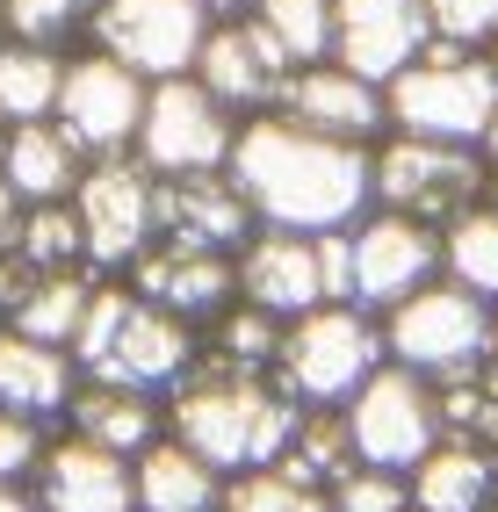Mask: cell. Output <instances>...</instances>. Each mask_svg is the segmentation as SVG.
Returning <instances> with one entry per match:
<instances>
[{
    "instance_id": "obj_1",
    "label": "cell",
    "mask_w": 498,
    "mask_h": 512,
    "mask_svg": "<svg viewBox=\"0 0 498 512\" xmlns=\"http://www.w3.org/2000/svg\"><path fill=\"white\" fill-rule=\"evenodd\" d=\"M231 181H239L253 224L268 231H354L376 210V174H369V145H340L318 130L289 123V116H246L231 138Z\"/></svg>"
},
{
    "instance_id": "obj_2",
    "label": "cell",
    "mask_w": 498,
    "mask_h": 512,
    "mask_svg": "<svg viewBox=\"0 0 498 512\" xmlns=\"http://www.w3.org/2000/svg\"><path fill=\"white\" fill-rule=\"evenodd\" d=\"M304 404H296L275 375H231V368H195L188 383L166 397V433L195 448L217 476L275 469Z\"/></svg>"
},
{
    "instance_id": "obj_3",
    "label": "cell",
    "mask_w": 498,
    "mask_h": 512,
    "mask_svg": "<svg viewBox=\"0 0 498 512\" xmlns=\"http://www.w3.org/2000/svg\"><path fill=\"white\" fill-rule=\"evenodd\" d=\"M73 361L87 383L174 397L195 375V361H203V332L181 325L174 311H159V303H145L130 282H102L87 303L80 339H73Z\"/></svg>"
},
{
    "instance_id": "obj_4",
    "label": "cell",
    "mask_w": 498,
    "mask_h": 512,
    "mask_svg": "<svg viewBox=\"0 0 498 512\" xmlns=\"http://www.w3.org/2000/svg\"><path fill=\"white\" fill-rule=\"evenodd\" d=\"M383 318L361 303H318V311L282 325V354H275V383L304 404V412H340V404L383 368Z\"/></svg>"
},
{
    "instance_id": "obj_5",
    "label": "cell",
    "mask_w": 498,
    "mask_h": 512,
    "mask_svg": "<svg viewBox=\"0 0 498 512\" xmlns=\"http://www.w3.org/2000/svg\"><path fill=\"white\" fill-rule=\"evenodd\" d=\"M390 130L405 138H441V145H484V130L498 116V80L484 51H455V44H426L405 73L383 87Z\"/></svg>"
},
{
    "instance_id": "obj_6",
    "label": "cell",
    "mask_w": 498,
    "mask_h": 512,
    "mask_svg": "<svg viewBox=\"0 0 498 512\" xmlns=\"http://www.w3.org/2000/svg\"><path fill=\"white\" fill-rule=\"evenodd\" d=\"M491 325H498V311L484 296L455 289V282H426L397 311H383V354L397 368L426 375V383H448V375H470L491 361Z\"/></svg>"
},
{
    "instance_id": "obj_7",
    "label": "cell",
    "mask_w": 498,
    "mask_h": 512,
    "mask_svg": "<svg viewBox=\"0 0 498 512\" xmlns=\"http://www.w3.org/2000/svg\"><path fill=\"white\" fill-rule=\"evenodd\" d=\"M369 174H376V210L397 217H419V224H448L462 210H477L484 188H491V166L477 145H441V138H390L369 152Z\"/></svg>"
},
{
    "instance_id": "obj_8",
    "label": "cell",
    "mask_w": 498,
    "mask_h": 512,
    "mask_svg": "<svg viewBox=\"0 0 498 512\" xmlns=\"http://www.w3.org/2000/svg\"><path fill=\"white\" fill-rule=\"evenodd\" d=\"M340 419H347V440H354V462L390 469V476H412L426 455L441 448V397H434V383L412 375V368H397V361H383L369 383L340 404Z\"/></svg>"
},
{
    "instance_id": "obj_9",
    "label": "cell",
    "mask_w": 498,
    "mask_h": 512,
    "mask_svg": "<svg viewBox=\"0 0 498 512\" xmlns=\"http://www.w3.org/2000/svg\"><path fill=\"white\" fill-rule=\"evenodd\" d=\"M239 123H246V116H231L195 73L152 80L145 123H138V145H130V152L152 166V181H174V174H224Z\"/></svg>"
},
{
    "instance_id": "obj_10",
    "label": "cell",
    "mask_w": 498,
    "mask_h": 512,
    "mask_svg": "<svg viewBox=\"0 0 498 512\" xmlns=\"http://www.w3.org/2000/svg\"><path fill=\"white\" fill-rule=\"evenodd\" d=\"M73 210H80V238H87V267L94 275H123L159 238V181L138 152L87 159V174L73 188Z\"/></svg>"
},
{
    "instance_id": "obj_11",
    "label": "cell",
    "mask_w": 498,
    "mask_h": 512,
    "mask_svg": "<svg viewBox=\"0 0 498 512\" xmlns=\"http://www.w3.org/2000/svg\"><path fill=\"white\" fill-rule=\"evenodd\" d=\"M210 0H102L87 22L94 51H109L138 80H181L195 73V51L210 37Z\"/></svg>"
},
{
    "instance_id": "obj_12",
    "label": "cell",
    "mask_w": 498,
    "mask_h": 512,
    "mask_svg": "<svg viewBox=\"0 0 498 512\" xmlns=\"http://www.w3.org/2000/svg\"><path fill=\"white\" fill-rule=\"evenodd\" d=\"M145 94H152V80H138V73H130V65H116L109 51H80V58H65L51 123H58L87 159H116V152L138 145Z\"/></svg>"
},
{
    "instance_id": "obj_13",
    "label": "cell",
    "mask_w": 498,
    "mask_h": 512,
    "mask_svg": "<svg viewBox=\"0 0 498 512\" xmlns=\"http://www.w3.org/2000/svg\"><path fill=\"white\" fill-rule=\"evenodd\" d=\"M354 303L361 311H397L405 296H419L426 282H441V231L397 210H369L354 231Z\"/></svg>"
},
{
    "instance_id": "obj_14",
    "label": "cell",
    "mask_w": 498,
    "mask_h": 512,
    "mask_svg": "<svg viewBox=\"0 0 498 512\" xmlns=\"http://www.w3.org/2000/svg\"><path fill=\"white\" fill-rule=\"evenodd\" d=\"M296 73V58L260 29V15H217L203 51H195V80H203L231 116H268L282 87Z\"/></svg>"
},
{
    "instance_id": "obj_15",
    "label": "cell",
    "mask_w": 498,
    "mask_h": 512,
    "mask_svg": "<svg viewBox=\"0 0 498 512\" xmlns=\"http://www.w3.org/2000/svg\"><path fill=\"white\" fill-rule=\"evenodd\" d=\"M434 44L426 0H332V65L390 87L405 65Z\"/></svg>"
},
{
    "instance_id": "obj_16",
    "label": "cell",
    "mask_w": 498,
    "mask_h": 512,
    "mask_svg": "<svg viewBox=\"0 0 498 512\" xmlns=\"http://www.w3.org/2000/svg\"><path fill=\"white\" fill-rule=\"evenodd\" d=\"M123 282L145 303H159V311H174L181 325H210L217 311L239 303L231 253H203V246H181V238H152V246L123 267Z\"/></svg>"
},
{
    "instance_id": "obj_17",
    "label": "cell",
    "mask_w": 498,
    "mask_h": 512,
    "mask_svg": "<svg viewBox=\"0 0 498 512\" xmlns=\"http://www.w3.org/2000/svg\"><path fill=\"white\" fill-rule=\"evenodd\" d=\"M275 116L318 130V138H340V145H376L383 130H390L383 87L361 80V73H347V65H332V58L296 65L289 87H282V101H275Z\"/></svg>"
},
{
    "instance_id": "obj_18",
    "label": "cell",
    "mask_w": 498,
    "mask_h": 512,
    "mask_svg": "<svg viewBox=\"0 0 498 512\" xmlns=\"http://www.w3.org/2000/svg\"><path fill=\"white\" fill-rule=\"evenodd\" d=\"M29 498H37V512H138V476H130V455L65 433L44 448Z\"/></svg>"
},
{
    "instance_id": "obj_19",
    "label": "cell",
    "mask_w": 498,
    "mask_h": 512,
    "mask_svg": "<svg viewBox=\"0 0 498 512\" xmlns=\"http://www.w3.org/2000/svg\"><path fill=\"white\" fill-rule=\"evenodd\" d=\"M231 275H239V303L268 318H304L325 303V282H318V238L304 231H268L260 224L239 253H231Z\"/></svg>"
},
{
    "instance_id": "obj_20",
    "label": "cell",
    "mask_w": 498,
    "mask_h": 512,
    "mask_svg": "<svg viewBox=\"0 0 498 512\" xmlns=\"http://www.w3.org/2000/svg\"><path fill=\"white\" fill-rule=\"evenodd\" d=\"M253 210L231 174H174L159 181V238H181V246L203 253H239L253 238Z\"/></svg>"
},
{
    "instance_id": "obj_21",
    "label": "cell",
    "mask_w": 498,
    "mask_h": 512,
    "mask_svg": "<svg viewBox=\"0 0 498 512\" xmlns=\"http://www.w3.org/2000/svg\"><path fill=\"white\" fill-rule=\"evenodd\" d=\"M80 390V361L73 347H44L15 325H0V412H22V419H65V404Z\"/></svg>"
},
{
    "instance_id": "obj_22",
    "label": "cell",
    "mask_w": 498,
    "mask_h": 512,
    "mask_svg": "<svg viewBox=\"0 0 498 512\" xmlns=\"http://www.w3.org/2000/svg\"><path fill=\"white\" fill-rule=\"evenodd\" d=\"M65 426H73L80 440H94V448H116V455L138 462L152 440L166 433V397L116 390V383H87V375H80L73 404H65Z\"/></svg>"
},
{
    "instance_id": "obj_23",
    "label": "cell",
    "mask_w": 498,
    "mask_h": 512,
    "mask_svg": "<svg viewBox=\"0 0 498 512\" xmlns=\"http://www.w3.org/2000/svg\"><path fill=\"white\" fill-rule=\"evenodd\" d=\"M87 174V152L65 138V130L44 123H8V152H0V181H8L22 202H73Z\"/></svg>"
},
{
    "instance_id": "obj_24",
    "label": "cell",
    "mask_w": 498,
    "mask_h": 512,
    "mask_svg": "<svg viewBox=\"0 0 498 512\" xmlns=\"http://www.w3.org/2000/svg\"><path fill=\"white\" fill-rule=\"evenodd\" d=\"M130 476H138V512H224V484H231L195 448H181L174 433H159L130 462Z\"/></svg>"
},
{
    "instance_id": "obj_25",
    "label": "cell",
    "mask_w": 498,
    "mask_h": 512,
    "mask_svg": "<svg viewBox=\"0 0 498 512\" xmlns=\"http://www.w3.org/2000/svg\"><path fill=\"white\" fill-rule=\"evenodd\" d=\"M405 491H412V505H419V512H491V491H498V455L441 433V448L405 476Z\"/></svg>"
},
{
    "instance_id": "obj_26",
    "label": "cell",
    "mask_w": 498,
    "mask_h": 512,
    "mask_svg": "<svg viewBox=\"0 0 498 512\" xmlns=\"http://www.w3.org/2000/svg\"><path fill=\"white\" fill-rule=\"evenodd\" d=\"M94 289H102V275L94 267H65V275H37V289L22 296V311L8 318L15 332L29 339H44V347H73L80 325H87V303Z\"/></svg>"
},
{
    "instance_id": "obj_27",
    "label": "cell",
    "mask_w": 498,
    "mask_h": 512,
    "mask_svg": "<svg viewBox=\"0 0 498 512\" xmlns=\"http://www.w3.org/2000/svg\"><path fill=\"white\" fill-rule=\"evenodd\" d=\"M441 282L498 303V210L491 202H477V210L441 224Z\"/></svg>"
},
{
    "instance_id": "obj_28",
    "label": "cell",
    "mask_w": 498,
    "mask_h": 512,
    "mask_svg": "<svg viewBox=\"0 0 498 512\" xmlns=\"http://www.w3.org/2000/svg\"><path fill=\"white\" fill-rule=\"evenodd\" d=\"M58 80H65L58 51L0 37V123H44L58 109Z\"/></svg>"
},
{
    "instance_id": "obj_29",
    "label": "cell",
    "mask_w": 498,
    "mask_h": 512,
    "mask_svg": "<svg viewBox=\"0 0 498 512\" xmlns=\"http://www.w3.org/2000/svg\"><path fill=\"white\" fill-rule=\"evenodd\" d=\"M282 354V318L253 311V303H231V311L210 318V339H203V361L195 368H231V375H268Z\"/></svg>"
},
{
    "instance_id": "obj_30",
    "label": "cell",
    "mask_w": 498,
    "mask_h": 512,
    "mask_svg": "<svg viewBox=\"0 0 498 512\" xmlns=\"http://www.w3.org/2000/svg\"><path fill=\"white\" fill-rule=\"evenodd\" d=\"M275 469H282V476H296V484H311V491H332V484H340V476L354 469L347 419H340V412H304Z\"/></svg>"
},
{
    "instance_id": "obj_31",
    "label": "cell",
    "mask_w": 498,
    "mask_h": 512,
    "mask_svg": "<svg viewBox=\"0 0 498 512\" xmlns=\"http://www.w3.org/2000/svg\"><path fill=\"white\" fill-rule=\"evenodd\" d=\"M15 253H22L29 267H37V275H65V267H87L80 210H73V202H22Z\"/></svg>"
},
{
    "instance_id": "obj_32",
    "label": "cell",
    "mask_w": 498,
    "mask_h": 512,
    "mask_svg": "<svg viewBox=\"0 0 498 512\" xmlns=\"http://www.w3.org/2000/svg\"><path fill=\"white\" fill-rule=\"evenodd\" d=\"M246 15H260V29H268L296 65L332 58V0H253Z\"/></svg>"
},
{
    "instance_id": "obj_33",
    "label": "cell",
    "mask_w": 498,
    "mask_h": 512,
    "mask_svg": "<svg viewBox=\"0 0 498 512\" xmlns=\"http://www.w3.org/2000/svg\"><path fill=\"white\" fill-rule=\"evenodd\" d=\"M94 8H102V0H8V8H0V29H8L15 44L58 51V44H73L94 22Z\"/></svg>"
},
{
    "instance_id": "obj_34",
    "label": "cell",
    "mask_w": 498,
    "mask_h": 512,
    "mask_svg": "<svg viewBox=\"0 0 498 512\" xmlns=\"http://www.w3.org/2000/svg\"><path fill=\"white\" fill-rule=\"evenodd\" d=\"M224 512H332V505H325V491L296 484L282 469H246L224 484Z\"/></svg>"
},
{
    "instance_id": "obj_35",
    "label": "cell",
    "mask_w": 498,
    "mask_h": 512,
    "mask_svg": "<svg viewBox=\"0 0 498 512\" xmlns=\"http://www.w3.org/2000/svg\"><path fill=\"white\" fill-rule=\"evenodd\" d=\"M426 29H434V44L491 51L498 44V0H426Z\"/></svg>"
},
{
    "instance_id": "obj_36",
    "label": "cell",
    "mask_w": 498,
    "mask_h": 512,
    "mask_svg": "<svg viewBox=\"0 0 498 512\" xmlns=\"http://www.w3.org/2000/svg\"><path fill=\"white\" fill-rule=\"evenodd\" d=\"M325 505H332V512H412V491H405V476L354 462L340 484L325 491Z\"/></svg>"
},
{
    "instance_id": "obj_37",
    "label": "cell",
    "mask_w": 498,
    "mask_h": 512,
    "mask_svg": "<svg viewBox=\"0 0 498 512\" xmlns=\"http://www.w3.org/2000/svg\"><path fill=\"white\" fill-rule=\"evenodd\" d=\"M44 448H51V433H44V419L0 412V484H22V491H29V476H37Z\"/></svg>"
},
{
    "instance_id": "obj_38",
    "label": "cell",
    "mask_w": 498,
    "mask_h": 512,
    "mask_svg": "<svg viewBox=\"0 0 498 512\" xmlns=\"http://www.w3.org/2000/svg\"><path fill=\"white\" fill-rule=\"evenodd\" d=\"M29 289H37V267H29V260L8 246V253H0V325L22 311V296H29Z\"/></svg>"
},
{
    "instance_id": "obj_39",
    "label": "cell",
    "mask_w": 498,
    "mask_h": 512,
    "mask_svg": "<svg viewBox=\"0 0 498 512\" xmlns=\"http://www.w3.org/2000/svg\"><path fill=\"white\" fill-rule=\"evenodd\" d=\"M15 224H22V195H15L8 181H0V253L15 246Z\"/></svg>"
},
{
    "instance_id": "obj_40",
    "label": "cell",
    "mask_w": 498,
    "mask_h": 512,
    "mask_svg": "<svg viewBox=\"0 0 498 512\" xmlns=\"http://www.w3.org/2000/svg\"><path fill=\"white\" fill-rule=\"evenodd\" d=\"M0 512H37V498H29L22 484H0Z\"/></svg>"
},
{
    "instance_id": "obj_41",
    "label": "cell",
    "mask_w": 498,
    "mask_h": 512,
    "mask_svg": "<svg viewBox=\"0 0 498 512\" xmlns=\"http://www.w3.org/2000/svg\"><path fill=\"white\" fill-rule=\"evenodd\" d=\"M477 152H484V166L498 174V116H491V130H484V145H477Z\"/></svg>"
},
{
    "instance_id": "obj_42",
    "label": "cell",
    "mask_w": 498,
    "mask_h": 512,
    "mask_svg": "<svg viewBox=\"0 0 498 512\" xmlns=\"http://www.w3.org/2000/svg\"><path fill=\"white\" fill-rule=\"evenodd\" d=\"M253 0H210V15H246Z\"/></svg>"
},
{
    "instance_id": "obj_43",
    "label": "cell",
    "mask_w": 498,
    "mask_h": 512,
    "mask_svg": "<svg viewBox=\"0 0 498 512\" xmlns=\"http://www.w3.org/2000/svg\"><path fill=\"white\" fill-rule=\"evenodd\" d=\"M484 368H491V375H498V325H491V361H484Z\"/></svg>"
},
{
    "instance_id": "obj_44",
    "label": "cell",
    "mask_w": 498,
    "mask_h": 512,
    "mask_svg": "<svg viewBox=\"0 0 498 512\" xmlns=\"http://www.w3.org/2000/svg\"><path fill=\"white\" fill-rule=\"evenodd\" d=\"M484 65H491V80H498V44H491V51H484Z\"/></svg>"
},
{
    "instance_id": "obj_45",
    "label": "cell",
    "mask_w": 498,
    "mask_h": 512,
    "mask_svg": "<svg viewBox=\"0 0 498 512\" xmlns=\"http://www.w3.org/2000/svg\"><path fill=\"white\" fill-rule=\"evenodd\" d=\"M484 202H491V210H498V174H491V188H484Z\"/></svg>"
},
{
    "instance_id": "obj_46",
    "label": "cell",
    "mask_w": 498,
    "mask_h": 512,
    "mask_svg": "<svg viewBox=\"0 0 498 512\" xmlns=\"http://www.w3.org/2000/svg\"><path fill=\"white\" fill-rule=\"evenodd\" d=\"M0 152H8V123H0Z\"/></svg>"
},
{
    "instance_id": "obj_47",
    "label": "cell",
    "mask_w": 498,
    "mask_h": 512,
    "mask_svg": "<svg viewBox=\"0 0 498 512\" xmlns=\"http://www.w3.org/2000/svg\"><path fill=\"white\" fill-rule=\"evenodd\" d=\"M491 512H498V491H491Z\"/></svg>"
},
{
    "instance_id": "obj_48",
    "label": "cell",
    "mask_w": 498,
    "mask_h": 512,
    "mask_svg": "<svg viewBox=\"0 0 498 512\" xmlns=\"http://www.w3.org/2000/svg\"><path fill=\"white\" fill-rule=\"evenodd\" d=\"M0 37H8V29H0Z\"/></svg>"
},
{
    "instance_id": "obj_49",
    "label": "cell",
    "mask_w": 498,
    "mask_h": 512,
    "mask_svg": "<svg viewBox=\"0 0 498 512\" xmlns=\"http://www.w3.org/2000/svg\"><path fill=\"white\" fill-rule=\"evenodd\" d=\"M0 8H8V0H0Z\"/></svg>"
},
{
    "instance_id": "obj_50",
    "label": "cell",
    "mask_w": 498,
    "mask_h": 512,
    "mask_svg": "<svg viewBox=\"0 0 498 512\" xmlns=\"http://www.w3.org/2000/svg\"><path fill=\"white\" fill-rule=\"evenodd\" d=\"M412 512H419V505H412Z\"/></svg>"
}]
</instances>
